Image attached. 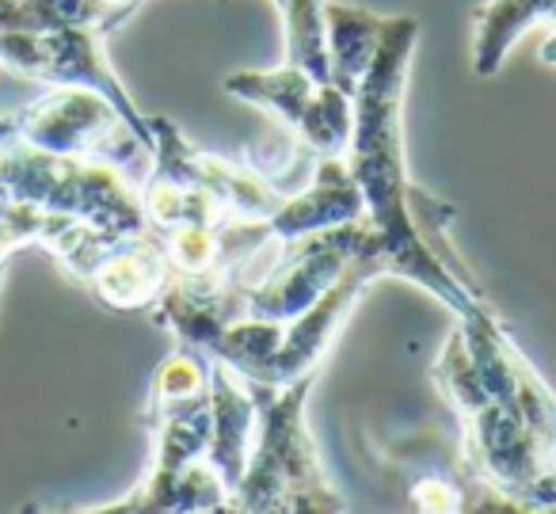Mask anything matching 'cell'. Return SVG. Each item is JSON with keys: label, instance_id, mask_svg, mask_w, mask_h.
<instances>
[{"label": "cell", "instance_id": "obj_1", "mask_svg": "<svg viewBox=\"0 0 556 514\" xmlns=\"http://www.w3.org/2000/svg\"><path fill=\"white\" fill-rule=\"evenodd\" d=\"M419 42L416 16L386 20L378 54L355 88V126L348 141V164L370 225L386 248L389 275L408 278L442 301L454 316H469L472 309L492 305L488 293L472 278H462L419 233L412 217L419 187L404 172V88H408L412 54Z\"/></svg>", "mask_w": 556, "mask_h": 514}, {"label": "cell", "instance_id": "obj_2", "mask_svg": "<svg viewBox=\"0 0 556 514\" xmlns=\"http://www.w3.org/2000/svg\"><path fill=\"white\" fill-rule=\"evenodd\" d=\"M317 369L290 385H252L255 435L244 476L232 491V511H348L343 491L328 480L309 435Z\"/></svg>", "mask_w": 556, "mask_h": 514}, {"label": "cell", "instance_id": "obj_3", "mask_svg": "<svg viewBox=\"0 0 556 514\" xmlns=\"http://www.w3.org/2000/svg\"><path fill=\"white\" fill-rule=\"evenodd\" d=\"M434 381H439V389L446 392V400L462 415L469 468H477L492 488H500L503 496H510L515 503L526 506L530 488L548 468H556V457L541 450V442L530 435V427L503 400H495L484 389V381H480L477 366L469 359L462 328L450 331L446 347H442L439 362H434Z\"/></svg>", "mask_w": 556, "mask_h": 514}, {"label": "cell", "instance_id": "obj_4", "mask_svg": "<svg viewBox=\"0 0 556 514\" xmlns=\"http://www.w3.org/2000/svg\"><path fill=\"white\" fill-rule=\"evenodd\" d=\"M0 199L65 214L103 233L149 229L138 184L118 168L80 156H58L0 138Z\"/></svg>", "mask_w": 556, "mask_h": 514}, {"label": "cell", "instance_id": "obj_5", "mask_svg": "<svg viewBox=\"0 0 556 514\" xmlns=\"http://www.w3.org/2000/svg\"><path fill=\"white\" fill-rule=\"evenodd\" d=\"M0 138L42 153L111 164L134 184L153 168V141L92 88H47L39 100L0 118Z\"/></svg>", "mask_w": 556, "mask_h": 514}, {"label": "cell", "instance_id": "obj_6", "mask_svg": "<svg viewBox=\"0 0 556 514\" xmlns=\"http://www.w3.org/2000/svg\"><path fill=\"white\" fill-rule=\"evenodd\" d=\"M58 263L92 293L100 305L115 313H141L172 283V263L153 229L141 233H103L96 225H73L54 248Z\"/></svg>", "mask_w": 556, "mask_h": 514}, {"label": "cell", "instance_id": "obj_7", "mask_svg": "<svg viewBox=\"0 0 556 514\" xmlns=\"http://www.w3.org/2000/svg\"><path fill=\"white\" fill-rule=\"evenodd\" d=\"M363 255H381V263H386V248H381L378 229H374L366 214L348 225L294 240V245H287L282 260L270 267V275L263 283H255L252 290H244V316L270 324L294 321Z\"/></svg>", "mask_w": 556, "mask_h": 514}, {"label": "cell", "instance_id": "obj_8", "mask_svg": "<svg viewBox=\"0 0 556 514\" xmlns=\"http://www.w3.org/2000/svg\"><path fill=\"white\" fill-rule=\"evenodd\" d=\"M225 92L263 108L317 156H343L355 126V100L332 80L320 85L305 70L282 62L278 70H240L225 77Z\"/></svg>", "mask_w": 556, "mask_h": 514}, {"label": "cell", "instance_id": "obj_9", "mask_svg": "<svg viewBox=\"0 0 556 514\" xmlns=\"http://www.w3.org/2000/svg\"><path fill=\"white\" fill-rule=\"evenodd\" d=\"M0 70H9L27 80H39L47 88H92V92L108 96L153 141L149 115H141L134 96L123 88L118 73L111 70L108 54H103V35L88 32V27L0 35Z\"/></svg>", "mask_w": 556, "mask_h": 514}, {"label": "cell", "instance_id": "obj_10", "mask_svg": "<svg viewBox=\"0 0 556 514\" xmlns=\"http://www.w3.org/2000/svg\"><path fill=\"white\" fill-rule=\"evenodd\" d=\"M457 328H462L469 359L477 366L484 389L495 400H503L530 427L541 450L556 457V397L541 381L538 369L530 366V359L515 347V339L507 336L495 309L480 305L469 316H457Z\"/></svg>", "mask_w": 556, "mask_h": 514}, {"label": "cell", "instance_id": "obj_11", "mask_svg": "<svg viewBox=\"0 0 556 514\" xmlns=\"http://www.w3.org/2000/svg\"><path fill=\"white\" fill-rule=\"evenodd\" d=\"M149 126H153V168L172 179L202 187L229 217H263V222H267L278 210V202L287 199V195H278L275 184H270L267 176H260V172L225 161V156H217V153L194 149L172 118L149 115Z\"/></svg>", "mask_w": 556, "mask_h": 514}, {"label": "cell", "instance_id": "obj_12", "mask_svg": "<svg viewBox=\"0 0 556 514\" xmlns=\"http://www.w3.org/2000/svg\"><path fill=\"white\" fill-rule=\"evenodd\" d=\"M374 278H386V263H381V255H363V260L351 263L305 313H298L294 321L282 324V339H278L275 359H270L263 381H255V385H290V381H298V377L313 374Z\"/></svg>", "mask_w": 556, "mask_h": 514}, {"label": "cell", "instance_id": "obj_13", "mask_svg": "<svg viewBox=\"0 0 556 514\" xmlns=\"http://www.w3.org/2000/svg\"><path fill=\"white\" fill-rule=\"evenodd\" d=\"M363 214H366L363 195H358L343 156H320L317 179L302 195L278 202V210L267 217V225L275 240L294 245V240L336 229V225H348Z\"/></svg>", "mask_w": 556, "mask_h": 514}, {"label": "cell", "instance_id": "obj_14", "mask_svg": "<svg viewBox=\"0 0 556 514\" xmlns=\"http://www.w3.org/2000/svg\"><path fill=\"white\" fill-rule=\"evenodd\" d=\"M210 412H214V435H210L206 461L217 468L232 499L240 476H244L248 453H252L255 397L252 385L225 362H210Z\"/></svg>", "mask_w": 556, "mask_h": 514}, {"label": "cell", "instance_id": "obj_15", "mask_svg": "<svg viewBox=\"0 0 556 514\" xmlns=\"http://www.w3.org/2000/svg\"><path fill=\"white\" fill-rule=\"evenodd\" d=\"M556 27V0H484L477 9V35H472V70L477 77H495L530 27Z\"/></svg>", "mask_w": 556, "mask_h": 514}, {"label": "cell", "instance_id": "obj_16", "mask_svg": "<svg viewBox=\"0 0 556 514\" xmlns=\"http://www.w3.org/2000/svg\"><path fill=\"white\" fill-rule=\"evenodd\" d=\"M328 16V58H332V85L343 88L348 96H355L363 73L370 70L374 54H378L381 32H386V20L374 16L355 4H325Z\"/></svg>", "mask_w": 556, "mask_h": 514}, {"label": "cell", "instance_id": "obj_17", "mask_svg": "<svg viewBox=\"0 0 556 514\" xmlns=\"http://www.w3.org/2000/svg\"><path fill=\"white\" fill-rule=\"evenodd\" d=\"M88 27L96 35H115V24L100 0H0V35L9 32H58Z\"/></svg>", "mask_w": 556, "mask_h": 514}, {"label": "cell", "instance_id": "obj_18", "mask_svg": "<svg viewBox=\"0 0 556 514\" xmlns=\"http://www.w3.org/2000/svg\"><path fill=\"white\" fill-rule=\"evenodd\" d=\"M73 225H80L77 217L47 214V210H39V206H27V202L0 199V278H4V271H9L16 252H24V248L54 252Z\"/></svg>", "mask_w": 556, "mask_h": 514}, {"label": "cell", "instance_id": "obj_19", "mask_svg": "<svg viewBox=\"0 0 556 514\" xmlns=\"http://www.w3.org/2000/svg\"><path fill=\"white\" fill-rule=\"evenodd\" d=\"M412 503L416 511H469V496L465 484H457L454 476H424L412 484Z\"/></svg>", "mask_w": 556, "mask_h": 514}, {"label": "cell", "instance_id": "obj_20", "mask_svg": "<svg viewBox=\"0 0 556 514\" xmlns=\"http://www.w3.org/2000/svg\"><path fill=\"white\" fill-rule=\"evenodd\" d=\"M526 506H530V511H556V468H548V473L533 484L530 496H526Z\"/></svg>", "mask_w": 556, "mask_h": 514}, {"label": "cell", "instance_id": "obj_21", "mask_svg": "<svg viewBox=\"0 0 556 514\" xmlns=\"http://www.w3.org/2000/svg\"><path fill=\"white\" fill-rule=\"evenodd\" d=\"M100 4H103V12L111 16V24H115V32H118L126 20H134V12H138L146 0H100Z\"/></svg>", "mask_w": 556, "mask_h": 514}, {"label": "cell", "instance_id": "obj_22", "mask_svg": "<svg viewBox=\"0 0 556 514\" xmlns=\"http://www.w3.org/2000/svg\"><path fill=\"white\" fill-rule=\"evenodd\" d=\"M270 4H275V9H282V4H287V0H270Z\"/></svg>", "mask_w": 556, "mask_h": 514}]
</instances>
